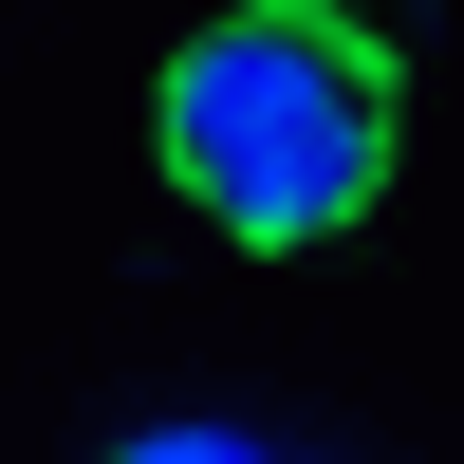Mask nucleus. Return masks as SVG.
Instances as JSON below:
<instances>
[{
	"mask_svg": "<svg viewBox=\"0 0 464 464\" xmlns=\"http://www.w3.org/2000/svg\"><path fill=\"white\" fill-rule=\"evenodd\" d=\"M149 149H168V186L223 223V242L316 260V242H353V223L391 205L409 56H391L372 19H334V0H242V19H205V37L168 56Z\"/></svg>",
	"mask_w": 464,
	"mask_h": 464,
	"instance_id": "f257e3e1",
	"label": "nucleus"
}]
</instances>
